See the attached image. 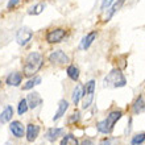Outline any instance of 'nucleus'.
Returning <instances> with one entry per match:
<instances>
[{"label":"nucleus","instance_id":"nucleus-29","mask_svg":"<svg viewBox=\"0 0 145 145\" xmlns=\"http://www.w3.org/2000/svg\"><path fill=\"white\" fill-rule=\"evenodd\" d=\"M99 145H111V141H110V140H107V138H106V140H103V141L100 142Z\"/></svg>","mask_w":145,"mask_h":145},{"label":"nucleus","instance_id":"nucleus-18","mask_svg":"<svg viewBox=\"0 0 145 145\" xmlns=\"http://www.w3.org/2000/svg\"><path fill=\"white\" fill-rule=\"evenodd\" d=\"M66 72H67V76H69L71 80H74V82H76V80L79 79V69H78L75 65H69L67 66Z\"/></svg>","mask_w":145,"mask_h":145},{"label":"nucleus","instance_id":"nucleus-20","mask_svg":"<svg viewBox=\"0 0 145 145\" xmlns=\"http://www.w3.org/2000/svg\"><path fill=\"white\" fill-rule=\"evenodd\" d=\"M41 83V78L40 76H35L33 79H29L27 82V83L23 86V90L24 91H27V90H31V88H33L35 86H37V84Z\"/></svg>","mask_w":145,"mask_h":145},{"label":"nucleus","instance_id":"nucleus-24","mask_svg":"<svg viewBox=\"0 0 145 145\" xmlns=\"http://www.w3.org/2000/svg\"><path fill=\"white\" fill-rule=\"evenodd\" d=\"M144 141H145V133H138V135H136V136H133L131 144L132 145H140Z\"/></svg>","mask_w":145,"mask_h":145},{"label":"nucleus","instance_id":"nucleus-23","mask_svg":"<svg viewBox=\"0 0 145 145\" xmlns=\"http://www.w3.org/2000/svg\"><path fill=\"white\" fill-rule=\"evenodd\" d=\"M44 8H45V4H44V3L36 4L35 7L31 8V11H29V15H40V13L44 11Z\"/></svg>","mask_w":145,"mask_h":145},{"label":"nucleus","instance_id":"nucleus-28","mask_svg":"<svg viewBox=\"0 0 145 145\" xmlns=\"http://www.w3.org/2000/svg\"><path fill=\"white\" fill-rule=\"evenodd\" d=\"M82 145H94V141H92L91 138H84L83 141H82Z\"/></svg>","mask_w":145,"mask_h":145},{"label":"nucleus","instance_id":"nucleus-8","mask_svg":"<svg viewBox=\"0 0 145 145\" xmlns=\"http://www.w3.org/2000/svg\"><path fill=\"white\" fill-rule=\"evenodd\" d=\"M27 103H28V107L32 108V110H35V108H37L38 106L42 103V98L40 96L38 92L33 91V92H31V94H28Z\"/></svg>","mask_w":145,"mask_h":145},{"label":"nucleus","instance_id":"nucleus-17","mask_svg":"<svg viewBox=\"0 0 145 145\" xmlns=\"http://www.w3.org/2000/svg\"><path fill=\"white\" fill-rule=\"evenodd\" d=\"M82 94H83V87H82V84H76L75 88H74V91H72V95H71V102L74 106H76V104L80 102Z\"/></svg>","mask_w":145,"mask_h":145},{"label":"nucleus","instance_id":"nucleus-25","mask_svg":"<svg viewBox=\"0 0 145 145\" xmlns=\"http://www.w3.org/2000/svg\"><path fill=\"white\" fill-rule=\"evenodd\" d=\"M115 0H103V3H102V11H106V8H108L111 5V4L114 3Z\"/></svg>","mask_w":145,"mask_h":145},{"label":"nucleus","instance_id":"nucleus-4","mask_svg":"<svg viewBox=\"0 0 145 145\" xmlns=\"http://www.w3.org/2000/svg\"><path fill=\"white\" fill-rule=\"evenodd\" d=\"M94 94H95V80L91 79L88 80L83 88V94H82V108L87 110L94 102Z\"/></svg>","mask_w":145,"mask_h":145},{"label":"nucleus","instance_id":"nucleus-22","mask_svg":"<svg viewBox=\"0 0 145 145\" xmlns=\"http://www.w3.org/2000/svg\"><path fill=\"white\" fill-rule=\"evenodd\" d=\"M28 103H27V99H21L19 102V107H17V114L19 115H24L25 112L28 111Z\"/></svg>","mask_w":145,"mask_h":145},{"label":"nucleus","instance_id":"nucleus-11","mask_svg":"<svg viewBox=\"0 0 145 145\" xmlns=\"http://www.w3.org/2000/svg\"><path fill=\"white\" fill-rule=\"evenodd\" d=\"M9 129H11L12 135H13L15 137H17V138H21L24 136V133H25L24 125L20 121H17V120L11 121V124H9Z\"/></svg>","mask_w":145,"mask_h":145},{"label":"nucleus","instance_id":"nucleus-5","mask_svg":"<svg viewBox=\"0 0 145 145\" xmlns=\"http://www.w3.org/2000/svg\"><path fill=\"white\" fill-rule=\"evenodd\" d=\"M66 36V31L63 28H56V29H52L46 33L45 38L46 41L49 42V44H58V42H61Z\"/></svg>","mask_w":145,"mask_h":145},{"label":"nucleus","instance_id":"nucleus-21","mask_svg":"<svg viewBox=\"0 0 145 145\" xmlns=\"http://www.w3.org/2000/svg\"><path fill=\"white\" fill-rule=\"evenodd\" d=\"M61 145H79V142H78V140L75 138V136H72V135H66L65 137L62 138Z\"/></svg>","mask_w":145,"mask_h":145},{"label":"nucleus","instance_id":"nucleus-3","mask_svg":"<svg viewBox=\"0 0 145 145\" xmlns=\"http://www.w3.org/2000/svg\"><path fill=\"white\" fill-rule=\"evenodd\" d=\"M127 84V79L124 74L119 69H114L104 76L103 79V86L108 88H118V87H124Z\"/></svg>","mask_w":145,"mask_h":145},{"label":"nucleus","instance_id":"nucleus-2","mask_svg":"<svg viewBox=\"0 0 145 145\" xmlns=\"http://www.w3.org/2000/svg\"><path fill=\"white\" fill-rule=\"evenodd\" d=\"M123 116V111L121 110H114L111 111L107 115V118L99 121L96 124V129L99 131L100 133H111L114 129V125L118 123V120H120V118Z\"/></svg>","mask_w":145,"mask_h":145},{"label":"nucleus","instance_id":"nucleus-16","mask_svg":"<svg viewBox=\"0 0 145 145\" xmlns=\"http://www.w3.org/2000/svg\"><path fill=\"white\" fill-rule=\"evenodd\" d=\"M12 116H13V107L12 106H7L4 108V111L0 114V123L1 124H5V123L11 121Z\"/></svg>","mask_w":145,"mask_h":145},{"label":"nucleus","instance_id":"nucleus-6","mask_svg":"<svg viewBox=\"0 0 145 145\" xmlns=\"http://www.w3.org/2000/svg\"><path fill=\"white\" fill-rule=\"evenodd\" d=\"M49 61L53 65H67L70 62V58L65 52H62V50H54V52L50 53Z\"/></svg>","mask_w":145,"mask_h":145},{"label":"nucleus","instance_id":"nucleus-12","mask_svg":"<svg viewBox=\"0 0 145 145\" xmlns=\"http://www.w3.org/2000/svg\"><path fill=\"white\" fill-rule=\"evenodd\" d=\"M145 111V99L144 96L140 95L136 98V100L132 104V114L133 115H140L141 112Z\"/></svg>","mask_w":145,"mask_h":145},{"label":"nucleus","instance_id":"nucleus-9","mask_svg":"<svg viewBox=\"0 0 145 145\" xmlns=\"http://www.w3.org/2000/svg\"><path fill=\"white\" fill-rule=\"evenodd\" d=\"M21 80H23V74H21V72H19V71H13V72H11V74L7 76L5 83H7L8 86L19 87L20 83H21Z\"/></svg>","mask_w":145,"mask_h":145},{"label":"nucleus","instance_id":"nucleus-10","mask_svg":"<svg viewBox=\"0 0 145 145\" xmlns=\"http://www.w3.org/2000/svg\"><path fill=\"white\" fill-rule=\"evenodd\" d=\"M96 36H98V32H96V31H92V32H90V33H87V35H86L83 38H82V41H80L79 48H80L82 50L88 49V48L91 46L92 42L95 41Z\"/></svg>","mask_w":145,"mask_h":145},{"label":"nucleus","instance_id":"nucleus-13","mask_svg":"<svg viewBox=\"0 0 145 145\" xmlns=\"http://www.w3.org/2000/svg\"><path fill=\"white\" fill-rule=\"evenodd\" d=\"M40 133V127L37 124H28L27 127V140L29 142H33L37 138Z\"/></svg>","mask_w":145,"mask_h":145},{"label":"nucleus","instance_id":"nucleus-7","mask_svg":"<svg viewBox=\"0 0 145 145\" xmlns=\"http://www.w3.org/2000/svg\"><path fill=\"white\" fill-rule=\"evenodd\" d=\"M32 37H33V32L29 29V28H21L19 32H17V35H16V41H17V44L21 46L27 45L28 42L32 40Z\"/></svg>","mask_w":145,"mask_h":145},{"label":"nucleus","instance_id":"nucleus-32","mask_svg":"<svg viewBox=\"0 0 145 145\" xmlns=\"http://www.w3.org/2000/svg\"><path fill=\"white\" fill-rule=\"evenodd\" d=\"M144 83H145V80H144Z\"/></svg>","mask_w":145,"mask_h":145},{"label":"nucleus","instance_id":"nucleus-30","mask_svg":"<svg viewBox=\"0 0 145 145\" xmlns=\"http://www.w3.org/2000/svg\"><path fill=\"white\" fill-rule=\"evenodd\" d=\"M5 145H11V142H7V144H5Z\"/></svg>","mask_w":145,"mask_h":145},{"label":"nucleus","instance_id":"nucleus-14","mask_svg":"<svg viewBox=\"0 0 145 145\" xmlns=\"http://www.w3.org/2000/svg\"><path fill=\"white\" fill-rule=\"evenodd\" d=\"M67 108H69V102L65 100V99L59 100V103H58V110H57V112H56V116L53 118V121L59 120V119L65 115V112L67 111Z\"/></svg>","mask_w":145,"mask_h":145},{"label":"nucleus","instance_id":"nucleus-26","mask_svg":"<svg viewBox=\"0 0 145 145\" xmlns=\"http://www.w3.org/2000/svg\"><path fill=\"white\" fill-rule=\"evenodd\" d=\"M19 3H20V0H9L8 4H7V8L8 9H12V8H15Z\"/></svg>","mask_w":145,"mask_h":145},{"label":"nucleus","instance_id":"nucleus-27","mask_svg":"<svg viewBox=\"0 0 145 145\" xmlns=\"http://www.w3.org/2000/svg\"><path fill=\"white\" fill-rule=\"evenodd\" d=\"M79 120V112H74L71 115V118L69 119V123H72V121H78Z\"/></svg>","mask_w":145,"mask_h":145},{"label":"nucleus","instance_id":"nucleus-1","mask_svg":"<svg viewBox=\"0 0 145 145\" xmlns=\"http://www.w3.org/2000/svg\"><path fill=\"white\" fill-rule=\"evenodd\" d=\"M44 65V56L38 52H32L25 57L24 59V75L25 76H33L38 70Z\"/></svg>","mask_w":145,"mask_h":145},{"label":"nucleus","instance_id":"nucleus-15","mask_svg":"<svg viewBox=\"0 0 145 145\" xmlns=\"http://www.w3.org/2000/svg\"><path fill=\"white\" fill-rule=\"evenodd\" d=\"M62 132H63L62 128H49L48 132H46V135H45V137H46V140L54 142L62 135Z\"/></svg>","mask_w":145,"mask_h":145},{"label":"nucleus","instance_id":"nucleus-19","mask_svg":"<svg viewBox=\"0 0 145 145\" xmlns=\"http://www.w3.org/2000/svg\"><path fill=\"white\" fill-rule=\"evenodd\" d=\"M124 1H125V0H119V1H116V3L112 5V8H111L110 12H108V16L106 17V21H110L111 17H112V16H114L115 13H116V12H118L119 9L121 8V5L124 4Z\"/></svg>","mask_w":145,"mask_h":145},{"label":"nucleus","instance_id":"nucleus-31","mask_svg":"<svg viewBox=\"0 0 145 145\" xmlns=\"http://www.w3.org/2000/svg\"><path fill=\"white\" fill-rule=\"evenodd\" d=\"M0 86H1V82H0Z\"/></svg>","mask_w":145,"mask_h":145}]
</instances>
